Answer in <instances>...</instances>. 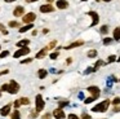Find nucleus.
I'll return each instance as SVG.
<instances>
[{"label": "nucleus", "instance_id": "nucleus-1", "mask_svg": "<svg viewBox=\"0 0 120 119\" xmlns=\"http://www.w3.org/2000/svg\"><path fill=\"white\" fill-rule=\"evenodd\" d=\"M109 105H110V100H105V101H102L101 103L94 106V107L92 109V111H94V113H105V111H107Z\"/></svg>", "mask_w": 120, "mask_h": 119}, {"label": "nucleus", "instance_id": "nucleus-2", "mask_svg": "<svg viewBox=\"0 0 120 119\" xmlns=\"http://www.w3.org/2000/svg\"><path fill=\"white\" fill-rule=\"evenodd\" d=\"M18 91H19V84L16 80H11V83L8 84V92L12 93V95H14V93H17Z\"/></svg>", "mask_w": 120, "mask_h": 119}, {"label": "nucleus", "instance_id": "nucleus-3", "mask_svg": "<svg viewBox=\"0 0 120 119\" xmlns=\"http://www.w3.org/2000/svg\"><path fill=\"white\" fill-rule=\"evenodd\" d=\"M22 20H23L25 23H27V25H29V23H32L35 20H36V14H35V13H32V12L31 13H27V14L23 16V18H22Z\"/></svg>", "mask_w": 120, "mask_h": 119}, {"label": "nucleus", "instance_id": "nucleus-4", "mask_svg": "<svg viewBox=\"0 0 120 119\" xmlns=\"http://www.w3.org/2000/svg\"><path fill=\"white\" fill-rule=\"evenodd\" d=\"M44 101H43V97L40 95L36 96V111L39 113V111H41L43 109H44Z\"/></svg>", "mask_w": 120, "mask_h": 119}, {"label": "nucleus", "instance_id": "nucleus-5", "mask_svg": "<svg viewBox=\"0 0 120 119\" xmlns=\"http://www.w3.org/2000/svg\"><path fill=\"white\" fill-rule=\"evenodd\" d=\"M88 91H89V93L92 95V97H94V98H97V97H99V88L98 87H94V85H90V87H88Z\"/></svg>", "mask_w": 120, "mask_h": 119}, {"label": "nucleus", "instance_id": "nucleus-6", "mask_svg": "<svg viewBox=\"0 0 120 119\" xmlns=\"http://www.w3.org/2000/svg\"><path fill=\"white\" fill-rule=\"evenodd\" d=\"M30 53V49L27 48V47H23V48H21V49H18V51L14 53V58H18V57H21V56H25V54H29Z\"/></svg>", "mask_w": 120, "mask_h": 119}, {"label": "nucleus", "instance_id": "nucleus-7", "mask_svg": "<svg viewBox=\"0 0 120 119\" xmlns=\"http://www.w3.org/2000/svg\"><path fill=\"white\" fill-rule=\"evenodd\" d=\"M53 116H54L56 119H63L66 115H65V113H63L62 109L58 107V109H56V110L53 111Z\"/></svg>", "mask_w": 120, "mask_h": 119}, {"label": "nucleus", "instance_id": "nucleus-8", "mask_svg": "<svg viewBox=\"0 0 120 119\" xmlns=\"http://www.w3.org/2000/svg\"><path fill=\"white\" fill-rule=\"evenodd\" d=\"M53 10H54V8L50 4H44L40 7V12L41 13H48V12H53Z\"/></svg>", "mask_w": 120, "mask_h": 119}, {"label": "nucleus", "instance_id": "nucleus-9", "mask_svg": "<svg viewBox=\"0 0 120 119\" xmlns=\"http://www.w3.org/2000/svg\"><path fill=\"white\" fill-rule=\"evenodd\" d=\"M56 5H57L58 9H66V8H68V3L66 0H57Z\"/></svg>", "mask_w": 120, "mask_h": 119}, {"label": "nucleus", "instance_id": "nucleus-10", "mask_svg": "<svg viewBox=\"0 0 120 119\" xmlns=\"http://www.w3.org/2000/svg\"><path fill=\"white\" fill-rule=\"evenodd\" d=\"M88 14L93 18V22H92L90 26H96L97 23H98V18H99L98 17V13H97V12H88Z\"/></svg>", "mask_w": 120, "mask_h": 119}, {"label": "nucleus", "instance_id": "nucleus-11", "mask_svg": "<svg viewBox=\"0 0 120 119\" xmlns=\"http://www.w3.org/2000/svg\"><path fill=\"white\" fill-rule=\"evenodd\" d=\"M83 44H84V41H83V40H78V41H74V43H71L70 45H67L65 49H72V48H76V47L83 45Z\"/></svg>", "mask_w": 120, "mask_h": 119}, {"label": "nucleus", "instance_id": "nucleus-12", "mask_svg": "<svg viewBox=\"0 0 120 119\" xmlns=\"http://www.w3.org/2000/svg\"><path fill=\"white\" fill-rule=\"evenodd\" d=\"M25 12V8L23 7H17L16 9L13 10V14L16 16V17H19V16H22Z\"/></svg>", "mask_w": 120, "mask_h": 119}, {"label": "nucleus", "instance_id": "nucleus-13", "mask_svg": "<svg viewBox=\"0 0 120 119\" xmlns=\"http://www.w3.org/2000/svg\"><path fill=\"white\" fill-rule=\"evenodd\" d=\"M9 111H11V105H5L4 107H1L0 114H1L3 116H5V115H8V114H9Z\"/></svg>", "mask_w": 120, "mask_h": 119}, {"label": "nucleus", "instance_id": "nucleus-14", "mask_svg": "<svg viewBox=\"0 0 120 119\" xmlns=\"http://www.w3.org/2000/svg\"><path fill=\"white\" fill-rule=\"evenodd\" d=\"M48 51H49V49H48L47 47L43 48L39 53H36V58H43V57H45V56H47V53H48Z\"/></svg>", "mask_w": 120, "mask_h": 119}, {"label": "nucleus", "instance_id": "nucleus-15", "mask_svg": "<svg viewBox=\"0 0 120 119\" xmlns=\"http://www.w3.org/2000/svg\"><path fill=\"white\" fill-rule=\"evenodd\" d=\"M114 39L115 40H120V27H116L114 30Z\"/></svg>", "mask_w": 120, "mask_h": 119}, {"label": "nucleus", "instance_id": "nucleus-16", "mask_svg": "<svg viewBox=\"0 0 120 119\" xmlns=\"http://www.w3.org/2000/svg\"><path fill=\"white\" fill-rule=\"evenodd\" d=\"M34 26H32V23H29V25H26V26H23L22 28H19V32H26V31H29L30 28H32Z\"/></svg>", "mask_w": 120, "mask_h": 119}, {"label": "nucleus", "instance_id": "nucleus-17", "mask_svg": "<svg viewBox=\"0 0 120 119\" xmlns=\"http://www.w3.org/2000/svg\"><path fill=\"white\" fill-rule=\"evenodd\" d=\"M47 74H48V71H47V70H44V69L39 70V72H38V75H39L40 79H44V78L47 76Z\"/></svg>", "mask_w": 120, "mask_h": 119}, {"label": "nucleus", "instance_id": "nucleus-18", "mask_svg": "<svg viewBox=\"0 0 120 119\" xmlns=\"http://www.w3.org/2000/svg\"><path fill=\"white\" fill-rule=\"evenodd\" d=\"M30 43V40H27V39H25V40H21L17 43V47H26L27 44Z\"/></svg>", "mask_w": 120, "mask_h": 119}, {"label": "nucleus", "instance_id": "nucleus-19", "mask_svg": "<svg viewBox=\"0 0 120 119\" xmlns=\"http://www.w3.org/2000/svg\"><path fill=\"white\" fill-rule=\"evenodd\" d=\"M96 56H97V51H96V49H92V51L88 52V57H89V58H93V57H96Z\"/></svg>", "mask_w": 120, "mask_h": 119}, {"label": "nucleus", "instance_id": "nucleus-20", "mask_svg": "<svg viewBox=\"0 0 120 119\" xmlns=\"http://www.w3.org/2000/svg\"><path fill=\"white\" fill-rule=\"evenodd\" d=\"M19 101H21V105H29L30 103V100L27 97H22V98H19Z\"/></svg>", "mask_w": 120, "mask_h": 119}, {"label": "nucleus", "instance_id": "nucleus-21", "mask_svg": "<svg viewBox=\"0 0 120 119\" xmlns=\"http://www.w3.org/2000/svg\"><path fill=\"white\" fill-rule=\"evenodd\" d=\"M12 119H21V116H19V111L16 110L13 114H12Z\"/></svg>", "mask_w": 120, "mask_h": 119}, {"label": "nucleus", "instance_id": "nucleus-22", "mask_svg": "<svg viewBox=\"0 0 120 119\" xmlns=\"http://www.w3.org/2000/svg\"><path fill=\"white\" fill-rule=\"evenodd\" d=\"M102 65H103V62H102V61H97L96 65H94V67H93V70H94V71H97V70H98V67L102 66Z\"/></svg>", "mask_w": 120, "mask_h": 119}, {"label": "nucleus", "instance_id": "nucleus-23", "mask_svg": "<svg viewBox=\"0 0 120 119\" xmlns=\"http://www.w3.org/2000/svg\"><path fill=\"white\" fill-rule=\"evenodd\" d=\"M111 41H112V39H110V38H105L103 39V44H105V45H109Z\"/></svg>", "mask_w": 120, "mask_h": 119}, {"label": "nucleus", "instance_id": "nucleus-24", "mask_svg": "<svg viewBox=\"0 0 120 119\" xmlns=\"http://www.w3.org/2000/svg\"><path fill=\"white\" fill-rule=\"evenodd\" d=\"M94 100H96L94 97H88V98H85V100H84V103H90L92 101H94Z\"/></svg>", "mask_w": 120, "mask_h": 119}, {"label": "nucleus", "instance_id": "nucleus-25", "mask_svg": "<svg viewBox=\"0 0 120 119\" xmlns=\"http://www.w3.org/2000/svg\"><path fill=\"white\" fill-rule=\"evenodd\" d=\"M9 26L11 27H18V22L17 21H12V22H9Z\"/></svg>", "mask_w": 120, "mask_h": 119}, {"label": "nucleus", "instance_id": "nucleus-26", "mask_svg": "<svg viewBox=\"0 0 120 119\" xmlns=\"http://www.w3.org/2000/svg\"><path fill=\"white\" fill-rule=\"evenodd\" d=\"M107 31H109V27H107V26H102L101 27V32L102 34H107Z\"/></svg>", "mask_w": 120, "mask_h": 119}, {"label": "nucleus", "instance_id": "nucleus-27", "mask_svg": "<svg viewBox=\"0 0 120 119\" xmlns=\"http://www.w3.org/2000/svg\"><path fill=\"white\" fill-rule=\"evenodd\" d=\"M58 57V52H53V53H50V58L52 60H56Z\"/></svg>", "mask_w": 120, "mask_h": 119}, {"label": "nucleus", "instance_id": "nucleus-28", "mask_svg": "<svg viewBox=\"0 0 120 119\" xmlns=\"http://www.w3.org/2000/svg\"><path fill=\"white\" fill-rule=\"evenodd\" d=\"M8 54H9L8 51H4V52H1V53H0V57H1V58H4V57H7Z\"/></svg>", "mask_w": 120, "mask_h": 119}, {"label": "nucleus", "instance_id": "nucleus-29", "mask_svg": "<svg viewBox=\"0 0 120 119\" xmlns=\"http://www.w3.org/2000/svg\"><path fill=\"white\" fill-rule=\"evenodd\" d=\"M109 62H114V61H116V57L114 56V54H111V56L109 57V60H107Z\"/></svg>", "mask_w": 120, "mask_h": 119}, {"label": "nucleus", "instance_id": "nucleus-30", "mask_svg": "<svg viewBox=\"0 0 120 119\" xmlns=\"http://www.w3.org/2000/svg\"><path fill=\"white\" fill-rule=\"evenodd\" d=\"M67 118H68V119H80L78 115H75V114H70V115H68Z\"/></svg>", "mask_w": 120, "mask_h": 119}, {"label": "nucleus", "instance_id": "nucleus-31", "mask_svg": "<svg viewBox=\"0 0 120 119\" xmlns=\"http://www.w3.org/2000/svg\"><path fill=\"white\" fill-rule=\"evenodd\" d=\"M112 102H114V105H119V103H120V98L119 97L114 98V101H112Z\"/></svg>", "mask_w": 120, "mask_h": 119}, {"label": "nucleus", "instance_id": "nucleus-32", "mask_svg": "<svg viewBox=\"0 0 120 119\" xmlns=\"http://www.w3.org/2000/svg\"><path fill=\"white\" fill-rule=\"evenodd\" d=\"M68 105V102L67 101H63V102H60V109L61 107H63V106H67Z\"/></svg>", "mask_w": 120, "mask_h": 119}, {"label": "nucleus", "instance_id": "nucleus-33", "mask_svg": "<svg viewBox=\"0 0 120 119\" xmlns=\"http://www.w3.org/2000/svg\"><path fill=\"white\" fill-rule=\"evenodd\" d=\"M19 106H21V101H19V100H17L16 101V102H14V107H19Z\"/></svg>", "mask_w": 120, "mask_h": 119}, {"label": "nucleus", "instance_id": "nucleus-34", "mask_svg": "<svg viewBox=\"0 0 120 119\" xmlns=\"http://www.w3.org/2000/svg\"><path fill=\"white\" fill-rule=\"evenodd\" d=\"M0 31H1L3 34H8V31L4 30V26H3V25H0Z\"/></svg>", "mask_w": 120, "mask_h": 119}, {"label": "nucleus", "instance_id": "nucleus-35", "mask_svg": "<svg viewBox=\"0 0 120 119\" xmlns=\"http://www.w3.org/2000/svg\"><path fill=\"white\" fill-rule=\"evenodd\" d=\"M1 91H8V84H3V85H1Z\"/></svg>", "mask_w": 120, "mask_h": 119}, {"label": "nucleus", "instance_id": "nucleus-36", "mask_svg": "<svg viewBox=\"0 0 120 119\" xmlns=\"http://www.w3.org/2000/svg\"><path fill=\"white\" fill-rule=\"evenodd\" d=\"M89 118H90V116H89L86 113H84V114H83V119H89Z\"/></svg>", "mask_w": 120, "mask_h": 119}, {"label": "nucleus", "instance_id": "nucleus-37", "mask_svg": "<svg viewBox=\"0 0 120 119\" xmlns=\"http://www.w3.org/2000/svg\"><path fill=\"white\" fill-rule=\"evenodd\" d=\"M26 62H31V58H27V60H25V61H22L21 63H26Z\"/></svg>", "mask_w": 120, "mask_h": 119}, {"label": "nucleus", "instance_id": "nucleus-38", "mask_svg": "<svg viewBox=\"0 0 120 119\" xmlns=\"http://www.w3.org/2000/svg\"><path fill=\"white\" fill-rule=\"evenodd\" d=\"M43 119H49V114H45V115L43 116Z\"/></svg>", "mask_w": 120, "mask_h": 119}, {"label": "nucleus", "instance_id": "nucleus-39", "mask_svg": "<svg viewBox=\"0 0 120 119\" xmlns=\"http://www.w3.org/2000/svg\"><path fill=\"white\" fill-rule=\"evenodd\" d=\"M3 74H8V70H4V71L0 72V75H3Z\"/></svg>", "mask_w": 120, "mask_h": 119}, {"label": "nucleus", "instance_id": "nucleus-40", "mask_svg": "<svg viewBox=\"0 0 120 119\" xmlns=\"http://www.w3.org/2000/svg\"><path fill=\"white\" fill-rule=\"evenodd\" d=\"M5 3H13V1H16V0H4Z\"/></svg>", "mask_w": 120, "mask_h": 119}, {"label": "nucleus", "instance_id": "nucleus-41", "mask_svg": "<svg viewBox=\"0 0 120 119\" xmlns=\"http://www.w3.org/2000/svg\"><path fill=\"white\" fill-rule=\"evenodd\" d=\"M27 3H34V1H38V0H26Z\"/></svg>", "mask_w": 120, "mask_h": 119}, {"label": "nucleus", "instance_id": "nucleus-42", "mask_svg": "<svg viewBox=\"0 0 120 119\" xmlns=\"http://www.w3.org/2000/svg\"><path fill=\"white\" fill-rule=\"evenodd\" d=\"M47 1H48V3H52V1H53V0H47Z\"/></svg>", "mask_w": 120, "mask_h": 119}, {"label": "nucleus", "instance_id": "nucleus-43", "mask_svg": "<svg viewBox=\"0 0 120 119\" xmlns=\"http://www.w3.org/2000/svg\"><path fill=\"white\" fill-rule=\"evenodd\" d=\"M103 1H111V0H103Z\"/></svg>", "mask_w": 120, "mask_h": 119}, {"label": "nucleus", "instance_id": "nucleus-44", "mask_svg": "<svg viewBox=\"0 0 120 119\" xmlns=\"http://www.w3.org/2000/svg\"><path fill=\"white\" fill-rule=\"evenodd\" d=\"M81 1H86V0H81Z\"/></svg>", "mask_w": 120, "mask_h": 119}, {"label": "nucleus", "instance_id": "nucleus-45", "mask_svg": "<svg viewBox=\"0 0 120 119\" xmlns=\"http://www.w3.org/2000/svg\"><path fill=\"white\" fill-rule=\"evenodd\" d=\"M117 61H119V62H120V58H119V60H117Z\"/></svg>", "mask_w": 120, "mask_h": 119}, {"label": "nucleus", "instance_id": "nucleus-46", "mask_svg": "<svg viewBox=\"0 0 120 119\" xmlns=\"http://www.w3.org/2000/svg\"><path fill=\"white\" fill-rule=\"evenodd\" d=\"M0 96H1V92H0Z\"/></svg>", "mask_w": 120, "mask_h": 119}, {"label": "nucleus", "instance_id": "nucleus-47", "mask_svg": "<svg viewBox=\"0 0 120 119\" xmlns=\"http://www.w3.org/2000/svg\"><path fill=\"white\" fill-rule=\"evenodd\" d=\"M97 1H99V0H97Z\"/></svg>", "mask_w": 120, "mask_h": 119}, {"label": "nucleus", "instance_id": "nucleus-48", "mask_svg": "<svg viewBox=\"0 0 120 119\" xmlns=\"http://www.w3.org/2000/svg\"><path fill=\"white\" fill-rule=\"evenodd\" d=\"M0 49H1V47H0Z\"/></svg>", "mask_w": 120, "mask_h": 119}]
</instances>
